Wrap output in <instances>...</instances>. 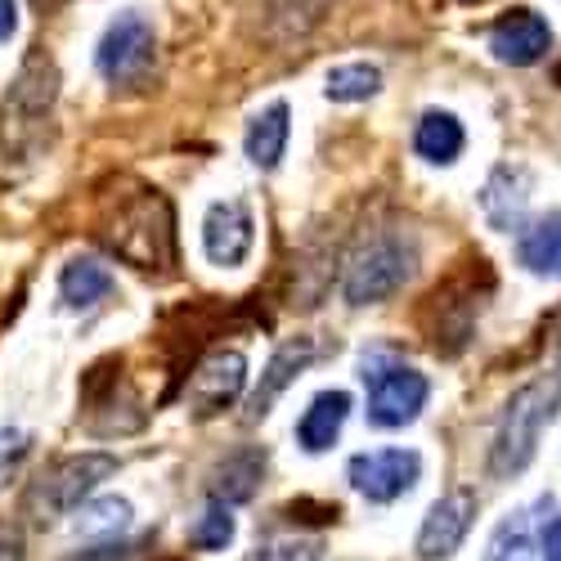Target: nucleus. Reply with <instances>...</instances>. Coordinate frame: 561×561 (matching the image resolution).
Masks as SVG:
<instances>
[{
    "label": "nucleus",
    "mask_w": 561,
    "mask_h": 561,
    "mask_svg": "<svg viewBox=\"0 0 561 561\" xmlns=\"http://www.w3.org/2000/svg\"><path fill=\"white\" fill-rule=\"evenodd\" d=\"M19 32V0H0V45L14 41Z\"/></svg>",
    "instance_id": "c85d7f7f"
},
{
    "label": "nucleus",
    "mask_w": 561,
    "mask_h": 561,
    "mask_svg": "<svg viewBox=\"0 0 561 561\" xmlns=\"http://www.w3.org/2000/svg\"><path fill=\"white\" fill-rule=\"evenodd\" d=\"M113 472H117V454H108V449H81V454L59 458L55 467H45V472L32 481L27 517L41 526L72 517V512L100 490V481H108Z\"/></svg>",
    "instance_id": "20e7f679"
},
{
    "label": "nucleus",
    "mask_w": 561,
    "mask_h": 561,
    "mask_svg": "<svg viewBox=\"0 0 561 561\" xmlns=\"http://www.w3.org/2000/svg\"><path fill=\"white\" fill-rule=\"evenodd\" d=\"M477 522V494L472 490H449L440 494L427 517H423V530H417V561H449L458 552V543L467 539V530H472Z\"/></svg>",
    "instance_id": "9d476101"
},
{
    "label": "nucleus",
    "mask_w": 561,
    "mask_h": 561,
    "mask_svg": "<svg viewBox=\"0 0 561 561\" xmlns=\"http://www.w3.org/2000/svg\"><path fill=\"white\" fill-rule=\"evenodd\" d=\"M126 552H130V543H104V548L81 552V557H72V561H122Z\"/></svg>",
    "instance_id": "c756f323"
},
{
    "label": "nucleus",
    "mask_w": 561,
    "mask_h": 561,
    "mask_svg": "<svg viewBox=\"0 0 561 561\" xmlns=\"http://www.w3.org/2000/svg\"><path fill=\"white\" fill-rule=\"evenodd\" d=\"M108 293H113V270L100 265L95 256H72L59 270V301L68 310H90V306H100Z\"/></svg>",
    "instance_id": "a211bd4d"
},
{
    "label": "nucleus",
    "mask_w": 561,
    "mask_h": 561,
    "mask_svg": "<svg viewBox=\"0 0 561 561\" xmlns=\"http://www.w3.org/2000/svg\"><path fill=\"white\" fill-rule=\"evenodd\" d=\"M552 77H557V85H561V64H557V68H552Z\"/></svg>",
    "instance_id": "2f4dec72"
},
{
    "label": "nucleus",
    "mask_w": 561,
    "mask_h": 561,
    "mask_svg": "<svg viewBox=\"0 0 561 561\" xmlns=\"http://www.w3.org/2000/svg\"><path fill=\"white\" fill-rule=\"evenodd\" d=\"M526 207H530V171L526 167H499L485 180L481 194V211L499 233H522L526 225Z\"/></svg>",
    "instance_id": "ddd939ff"
},
{
    "label": "nucleus",
    "mask_w": 561,
    "mask_h": 561,
    "mask_svg": "<svg viewBox=\"0 0 561 561\" xmlns=\"http://www.w3.org/2000/svg\"><path fill=\"white\" fill-rule=\"evenodd\" d=\"M95 233L108 252L135 270H162L175 261V220L158 190L135 184L130 194H108L95 220Z\"/></svg>",
    "instance_id": "f257e3e1"
},
{
    "label": "nucleus",
    "mask_w": 561,
    "mask_h": 561,
    "mask_svg": "<svg viewBox=\"0 0 561 561\" xmlns=\"http://www.w3.org/2000/svg\"><path fill=\"white\" fill-rule=\"evenodd\" d=\"M539 557L543 561H561V517H552L539 535Z\"/></svg>",
    "instance_id": "cd10ccee"
},
{
    "label": "nucleus",
    "mask_w": 561,
    "mask_h": 561,
    "mask_svg": "<svg viewBox=\"0 0 561 561\" xmlns=\"http://www.w3.org/2000/svg\"><path fill=\"white\" fill-rule=\"evenodd\" d=\"M462 149H467V130H462V122L454 113L427 108L423 117H417V126H413V153L423 158V162L454 167L462 158Z\"/></svg>",
    "instance_id": "f3484780"
},
{
    "label": "nucleus",
    "mask_w": 561,
    "mask_h": 561,
    "mask_svg": "<svg viewBox=\"0 0 561 561\" xmlns=\"http://www.w3.org/2000/svg\"><path fill=\"white\" fill-rule=\"evenodd\" d=\"M256 248V220L243 198H220L203 216V252L220 270H239Z\"/></svg>",
    "instance_id": "1a4fd4ad"
},
{
    "label": "nucleus",
    "mask_w": 561,
    "mask_h": 561,
    "mask_svg": "<svg viewBox=\"0 0 561 561\" xmlns=\"http://www.w3.org/2000/svg\"><path fill=\"white\" fill-rule=\"evenodd\" d=\"M243 561H323V543L319 539H274L248 552Z\"/></svg>",
    "instance_id": "393cba45"
},
{
    "label": "nucleus",
    "mask_w": 561,
    "mask_h": 561,
    "mask_svg": "<svg viewBox=\"0 0 561 561\" xmlns=\"http://www.w3.org/2000/svg\"><path fill=\"white\" fill-rule=\"evenodd\" d=\"M233 512H229V503H211L203 517L190 526V548H198V552H220V548H229L233 543Z\"/></svg>",
    "instance_id": "b1692460"
},
{
    "label": "nucleus",
    "mask_w": 561,
    "mask_h": 561,
    "mask_svg": "<svg viewBox=\"0 0 561 561\" xmlns=\"http://www.w3.org/2000/svg\"><path fill=\"white\" fill-rule=\"evenodd\" d=\"M346 481L368 503H396L423 481V454L417 449H368L346 462Z\"/></svg>",
    "instance_id": "6e6552de"
},
{
    "label": "nucleus",
    "mask_w": 561,
    "mask_h": 561,
    "mask_svg": "<svg viewBox=\"0 0 561 561\" xmlns=\"http://www.w3.org/2000/svg\"><path fill=\"white\" fill-rule=\"evenodd\" d=\"M243 391H248V359H243V351H211L194 368L184 400H190L194 417H216V413H225L233 400H239Z\"/></svg>",
    "instance_id": "9b49d317"
},
{
    "label": "nucleus",
    "mask_w": 561,
    "mask_h": 561,
    "mask_svg": "<svg viewBox=\"0 0 561 561\" xmlns=\"http://www.w3.org/2000/svg\"><path fill=\"white\" fill-rule=\"evenodd\" d=\"M557 400H561V382L552 378H539V382H526L517 396L507 400L503 417H499V432H494V445H490V472L494 477H517L530 467L535 449H539V436L543 427L552 423L557 413Z\"/></svg>",
    "instance_id": "7ed1b4c3"
},
{
    "label": "nucleus",
    "mask_w": 561,
    "mask_h": 561,
    "mask_svg": "<svg viewBox=\"0 0 561 561\" xmlns=\"http://www.w3.org/2000/svg\"><path fill=\"white\" fill-rule=\"evenodd\" d=\"M409 274H413V243H404L400 233H378L346 261L342 297L351 306H378L409 284Z\"/></svg>",
    "instance_id": "423d86ee"
},
{
    "label": "nucleus",
    "mask_w": 561,
    "mask_h": 561,
    "mask_svg": "<svg viewBox=\"0 0 561 561\" xmlns=\"http://www.w3.org/2000/svg\"><path fill=\"white\" fill-rule=\"evenodd\" d=\"M153 50H158V32H153L149 14L122 10L95 45V68L108 85H135L153 68Z\"/></svg>",
    "instance_id": "0eeeda50"
},
{
    "label": "nucleus",
    "mask_w": 561,
    "mask_h": 561,
    "mask_svg": "<svg viewBox=\"0 0 561 561\" xmlns=\"http://www.w3.org/2000/svg\"><path fill=\"white\" fill-rule=\"evenodd\" d=\"M517 256L530 274H552L561 278V211H548L517 233Z\"/></svg>",
    "instance_id": "6ab92c4d"
},
{
    "label": "nucleus",
    "mask_w": 561,
    "mask_h": 561,
    "mask_svg": "<svg viewBox=\"0 0 561 561\" xmlns=\"http://www.w3.org/2000/svg\"><path fill=\"white\" fill-rule=\"evenodd\" d=\"M485 561H535V535H530V517L526 512H512L507 522L494 526Z\"/></svg>",
    "instance_id": "5701e85b"
},
{
    "label": "nucleus",
    "mask_w": 561,
    "mask_h": 561,
    "mask_svg": "<svg viewBox=\"0 0 561 561\" xmlns=\"http://www.w3.org/2000/svg\"><path fill=\"white\" fill-rule=\"evenodd\" d=\"M36 5H41L45 14H50V10H59V5H64V0H36Z\"/></svg>",
    "instance_id": "7c9ffc66"
},
{
    "label": "nucleus",
    "mask_w": 561,
    "mask_h": 561,
    "mask_svg": "<svg viewBox=\"0 0 561 561\" xmlns=\"http://www.w3.org/2000/svg\"><path fill=\"white\" fill-rule=\"evenodd\" d=\"M0 561H27L23 530H14V526H0Z\"/></svg>",
    "instance_id": "bb28decb"
},
{
    "label": "nucleus",
    "mask_w": 561,
    "mask_h": 561,
    "mask_svg": "<svg viewBox=\"0 0 561 561\" xmlns=\"http://www.w3.org/2000/svg\"><path fill=\"white\" fill-rule=\"evenodd\" d=\"M382 90V68L378 64H337L323 77V95L333 104H364Z\"/></svg>",
    "instance_id": "aec40b11"
},
{
    "label": "nucleus",
    "mask_w": 561,
    "mask_h": 561,
    "mask_svg": "<svg viewBox=\"0 0 561 561\" xmlns=\"http://www.w3.org/2000/svg\"><path fill=\"white\" fill-rule=\"evenodd\" d=\"M288 135H293V108L284 100L265 104L252 122H248V135H243V153L252 167L261 171H274L288 153Z\"/></svg>",
    "instance_id": "dca6fc26"
},
{
    "label": "nucleus",
    "mask_w": 561,
    "mask_h": 561,
    "mask_svg": "<svg viewBox=\"0 0 561 561\" xmlns=\"http://www.w3.org/2000/svg\"><path fill=\"white\" fill-rule=\"evenodd\" d=\"M261 472H265V458H261L256 449H243V454L225 458V467H220L216 481H211V494H216L220 503H243V499L256 494Z\"/></svg>",
    "instance_id": "412c9836"
},
{
    "label": "nucleus",
    "mask_w": 561,
    "mask_h": 561,
    "mask_svg": "<svg viewBox=\"0 0 561 561\" xmlns=\"http://www.w3.org/2000/svg\"><path fill=\"white\" fill-rule=\"evenodd\" d=\"M351 409H355L351 391H319V396L306 404L301 423H297V445H301L306 454L333 449L337 436H342V427H346V417H351Z\"/></svg>",
    "instance_id": "2eb2a0df"
},
{
    "label": "nucleus",
    "mask_w": 561,
    "mask_h": 561,
    "mask_svg": "<svg viewBox=\"0 0 561 561\" xmlns=\"http://www.w3.org/2000/svg\"><path fill=\"white\" fill-rule=\"evenodd\" d=\"M552 50V27L535 10H507L490 27V55L507 68H535Z\"/></svg>",
    "instance_id": "f8f14e48"
},
{
    "label": "nucleus",
    "mask_w": 561,
    "mask_h": 561,
    "mask_svg": "<svg viewBox=\"0 0 561 561\" xmlns=\"http://www.w3.org/2000/svg\"><path fill=\"white\" fill-rule=\"evenodd\" d=\"M55 64L32 55L19 72V81L10 85L5 108H0V175H19L27 162H36L41 139H45V122L55 108Z\"/></svg>",
    "instance_id": "f03ea898"
},
{
    "label": "nucleus",
    "mask_w": 561,
    "mask_h": 561,
    "mask_svg": "<svg viewBox=\"0 0 561 561\" xmlns=\"http://www.w3.org/2000/svg\"><path fill=\"white\" fill-rule=\"evenodd\" d=\"M72 526H77V535H85V539H113V535H122L126 526H130V517H135V512H130V503L126 499H95V494H90L77 512H72Z\"/></svg>",
    "instance_id": "4be33fe9"
},
{
    "label": "nucleus",
    "mask_w": 561,
    "mask_h": 561,
    "mask_svg": "<svg viewBox=\"0 0 561 561\" xmlns=\"http://www.w3.org/2000/svg\"><path fill=\"white\" fill-rule=\"evenodd\" d=\"M359 378L368 382V423L373 427H382V432L409 427V423H417V413L427 409L432 382H427V373H417L409 364H396L387 355H364Z\"/></svg>",
    "instance_id": "39448f33"
},
{
    "label": "nucleus",
    "mask_w": 561,
    "mask_h": 561,
    "mask_svg": "<svg viewBox=\"0 0 561 561\" xmlns=\"http://www.w3.org/2000/svg\"><path fill=\"white\" fill-rule=\"evenodd\" d=\"M27 454H32V436L23 427H0V490L19 477Z\"/></svg>",
    "instance_id": "a878e982"
},
{
    "label": "nucleus",
    "mask_w": 561,
    "mask_h": 561,
    "mask_svg": "<svg viewBox=\"0 0 561 561\" xmlns=\"http://www.w3.org/2000/svg\"><path fill=\"white\" fill-rule=\"evenodd\" d=\"M314 355H319V346L310 342V337H293V342H284L274 355H270V364H265V373H261V387L252 391V417H265L270 413V404L284 396V387H293L301 373L314 364Z\"/></svg>",
    "instance_id": "4468645a"
}]
</instances>
